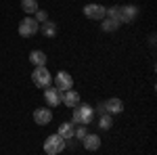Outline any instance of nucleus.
Returning <instances> with one entry per match:
<instances>
[{
  "mask_svg": "<svg viewBox=\"0 0 157 155\" xmlns=\"http://www.w3.org/2000/svg\"><path fill=\"white\" fill-rule=\"evenodd\" d=\"M73 126H78V124H82V126H88V124H92V119H94V109L90 107V105H78V107H73Z\"/></svg>",
  "mask_w": 157,
  "mask_h": 155,
  "instance_id": "1",
  "label": "nucleus"
},
{
  "mask_svg": "<svg viewBox=\"0 0 157 155\" xmlns=\"http://www.w3.org/2000/svg\"><path fill=\"white\" fill-rule=\"evenodd\" d=\"M65 147H67L65 138H61L59 134H50L48 138L44 141V153L46 155H57V153H61Z\"/></svg>",
  "mask_w": 157,
  "mask_h": 155,
  "instance_id": "2",
  "label": "nucleus"
},
{
  "mask_svg": "<svg viewBox=\"0 0 157 155\" xmlns=\"http://www.w3.org/2000/svg\"><path fill=\"white\" fill-rule=\"evenodd\" d=\"M32 82H34V86H38V88H48L50 82H52V76L48 73L46 67H36V69L32 72Z\"/></svg>",
  "mask_w": 157,
  "mask_h": 155,
  "instance_id": "3",
  "label": "nucleus"
},
{
  "mask_svg": "<svg viewBox=\"0 0 157 155\" xmlns=\"http://www.w3.org/2000/svg\"><path fill=\"white\" fill-rule=\"evenodd\" d=\"M36 32H40V23H38L34 17H25L23 21L19 23V36L23 38H32Z\"/></svg>",
  "mask_w": 157,
  "mask_h": 155,
  "instance_id": "4",
  "label": "nucleus"
},
{
  "mask_svg": "<svg viewBox=\"0 0 157 155\" xmlns=\"http://www.w3.org/2000/svg\"><path fill=\"white\" fill-rule=\"evenodd\" d=\"M71 86H73V78L67 72H59L57 76H55V88H57L59 92L71 90Z\"/></svg>",
  "mask_w": 157,
  "mask_h": 155,
  "instance_id": "5",
  "label": "nucleus"
},
{
  "mask_svg": "<svg viewBox=\"0 0 157 155\" xmlns=\"http://www.w3.org/2000/svg\"><path fill=\"white\" fill-rule=\"evenodd\" d=\"M105 6L103 4H86L84 6V15L88 19H92V21H103L105 19Z\"/></svg>",
  "mask_w": 157,
  "mask_h": 155,
  "instance_id": "6",
  "label": "nucleus"
},
{
  "mask_svg": "<svg viewBox=\"0 0 157 155\" xmlns=\"http://www.w3.org/2000/svg\"><path fill=\"white\" fill-rule=\"evenodd\" d=\"M50 119H52V111L46 107H38L36 111H34V122H36L38 126H46V124H50Z\"/></svg>",
  "mask_w": 157,
  "mask_h": 155,
  "instance_id": "7",
  "label": "nucleus"
},
{
  "mask_svg": "<svg viewBox=\"0 0 157 155\" xmlns=\"http://www.w3.org/2000/svg\"><path fill=\"white\" fill-rule=\"evenodd\" d=\"M136 15H138V9H136L134 4L120 6V23H130V21H134Z\"/></svg>",
  "mask_w": 157,
  "mask_h": 155,
  "instance_id": "8",
  "label": "nucleus"
},
{
  "mask_svg": "<svg viewBox=\"0 0 157 155\" xmlns=\"http://www.w3.org/2000/svg\"><path fill=\"white\" fill-rule=\"evenodd\" d=\"M103 107H105V113H109V115H117V113L124 111V103H121L120 99H109Z\"/></svg>",
  "mask_w": 157,
  "mask_h": 155,
  "instance_id": "9",
  "label": "nucleus"
},
{
  "mask_svg": "<svg viewBox=\"0 0 157 155\" xmlns=\"http://www.w3.org/2000/svg\"><path fill=\"white\" fill-rule=\"evenodd\" d=\"M61 92L57 90V88H46V92H44V99H46V103H48L50 107H57V105H61Z\"/></svg>",
  "mask_w": 157,
  "mask_h": 155,
  "instance_id": "10",
  "label": "nucleus"
},
{
  "mask_svg": "<svg viewBox=\"0 0 157 155\" xmlns=\"http://www.w3.org/2000/svg\"><path fill=\"white\" fill-rule=\"evenodd\" d=\"M61 101H63L67 107L73 109V107H78V105H80V95H78L75 90H65V95L61 96Z\"/></svg>",
  "mask_w": 157,
  "mask_h": 155,
  "instance_id": "11",
  "label": "nucleus"
},
{
  "mask_svg": "<svg viewBox=\"0 0 157 155\" xmlns=\"http://www.w3.org/2000/svg\"><path fill=\"white\" fill-rule=\"evenodd\" d=\"M73 130H75V126H73L71 122H63L59 126V132H57V134H59L61 138L67 141V138H73Z\"/></svg>",
  "mask_w": 157,
  "mask_h": 155,
  "instance_id": "12",
  "label": "nucleus"
},
{
  "mask_svg": "<svg viewBox=\"0 0 157 155\" xmlns=\"http://www.w3.org/2000/svg\"><path fill=\"white\" fill-rule=\"evenodd\" d=\"M29 61H32L36 67H44V65H46V55H44L42 50H32V52H29Z\"/></svg>",
  "mask_w": 157,
  "mask_h": 155,
  "instance_id": "13",
  "label": "nucleus"
},
{
  "mask_svg": "<svg viewBox=\"0 0 157 155\" xmlns=\"http://www.w3.org/2000/svg\"><path fill=\"white\" fill-rule=\"evenodd\" d=\"M84 147L88 151H97L98 147H101V138H98L97 134H88L84 138Z\"/></svg>",
  "mask_w": 157,
  "mask_h": 155,
  "instance_id": "14",
  "label": "nucleus"
},
{
  "mask_svg": "<svg viewBox=\"0 0 157 155\" xmlns=\"http://www.w3.org/2000/svg\"><path fill=\"white\" fill-rule=\"evenodd\" d=\"M40 29H42V34H44L46 38H55L57 36V23H52V21H44Z\"/></svg>",
  "mask_w": 157,
  "mask_h": 155,
  "instance_id": "15",
  "label": "nucleus"
},
{
  "mask_svg": "<svg viewBox=\"0 0 157 155\" xmlns=\"http://www.w3.org/2000/svg\"><path fill=\"white\" fill-rule=\"evenodd\" d=\"M21 9L25 11V15H27V17H29V15H36L38 2H36V0H21Z\"/></svg>",
  "mask_w": 157,
  "mask_h": 155,
  "instance_id": "16",
  "label": "nucleus"
},
{
  "mask_svg": "<svg viewBox=\"0 0 157 155\" xmlns=\"http://www.w3.org/2000/svg\"><path fill=\"white\" fill-rule=\"evenodd\" d=\"M117 27H120V19H115V17L103 19V29L105 32H117Z\"/></svg>",
  "mask_w": 157,
  "mask_h": 155,
  "instance_id": "17",
  "label": "nucleus"
},
{
  "mask_svg": "<svg viewBox=\"0 0 157 155\" xmlns=\"http://www.w3.org/2000/svg\"><path fill=\"white\" fill-rule=\"evenodd\" d=\"M98 126L103 128V130H109L111 126H113V119L109 113H101V118H98Z\"/></svg>",
  "mask_w": 157,
  "mask_h": 155,
  "instance_id": "18",
  "label": "nucleus"
},
{
  "mask_svg": "<svg viewBox=\"0 0 157 155\" xmlns=\"http://www.w3.org/2000/svg\"><path fill=\"white\" fill-rule=\"evenodd\" d=\"M73 136H75V138H82V141H84L86 136H88V128L80 124V128H75V130H73Z\"/></svg>",
  "mask_w": 157,
  "mask_h": 155,
  "instance_id": "19",
  "label": "nucleus"
},
{
  "mask_svg": "<svg viewBox=\"0 0 157 155\" xmlns=\"http://www.w3.org/2000/svg\"><path fill=\"white\" fill-rule=\"evenodd\" d=\"M36 21H38V23H44V21H48V13H46V11H40V9H38V11H36Z\"/></svg>",
  "mask_w": 157,
  "mask_h": 155,
  "instance_id": "20",
  "label": "nucleus"
}]
</instances>
